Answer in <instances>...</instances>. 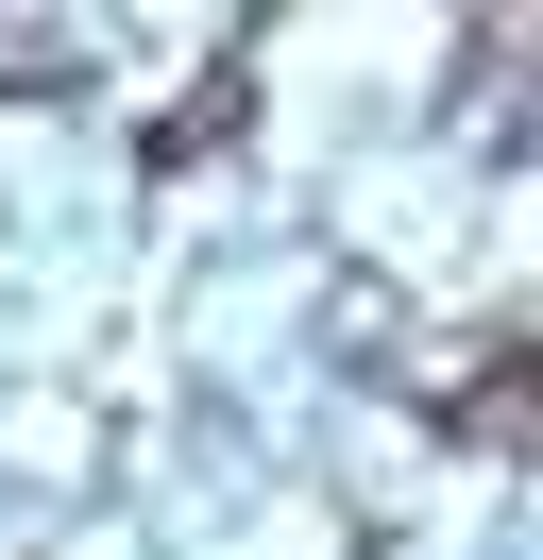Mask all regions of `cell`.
<instances>
[{
    "label": "cell",
    "mask_w": 543,
    "mask_h": 560,
    "mask_svg": "<svg viewBox=\"0 0 543 560\" xmlns=\"http://www.w3.org/2000/svg\"><path fill=\"white\" fill-rule=\"evenodd\" d=\"M459 442H475V458H509V442H527V340H493V357L459 374Z\"/></svg>",
    "instance_id": "cell-1"
},
{
    "label": "cell",
    "mask_w": 543,
    "mask_h": 560,
    "mask_svg": "<svg viewBox=\"0 0 543 560\" xmlns=\"http://www.w3.org/2000/svg\"><path fill=\"white\" fill-rule=\"evenodd\" d=\"M85 51H68V18H0V85H68Z\"/></svg>",
    "instance_id": "cell-2"
}]
</instances>
